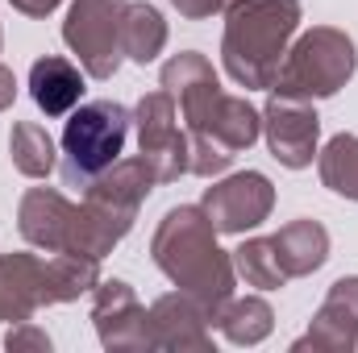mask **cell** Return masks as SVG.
<instances>
[{
  "label": "cell",
  "mask_w": 358,
  "mask_h": 353,
  "mask_svg": "<svg viewBox=\"0 0 358 353\" xmlns=\"http://www.w3.org/2000/svg\"><path fill=\"white\" fill-rule=\"evenodd\" d=\"M76 212H80V204H71L59 187H29L21 195V208H17V229L29 246L59 254L71 241Z\"/></svg>",
  "instance_id": "cell-11"
},
{
  "label": "cell",
  "mask_w": 358,
  "mask_h": 353,
  "mask_svg": "<svg viewBox=\"0 0 358 353\" xmlns=\"http://www.w3.org/2000/svg\"><path fill=\"white\" fill-rule=\"evenodd\" d=\"M355 350H358V345H355Z\"/></svg>",
  "instance_id": "cell-28"
},
{
  "label": "cell",
  "mask_w": 358,
  "mask_h": 353,
  "mask_svg": "<svg viewBox=\"0 0 358 353\" xmlns=\"http://www.w3.org/2000/svg\"><path fill=\"white\" fill-rule=\"evenodd\" d=\"M329 350V353H350L358 345V274L338 278L317 308L308 337H300L292 350Z\"/></svg>",
  "instance_id": "cell-13"
},
{
  "label": "cell",
  "mask_w": 358,
  "mask_h": 353,
  "mask_svg": "<svg viewBox=\"0 0 358 353\" xmlns=\"http://www.w3.org/2000/svg\"><path fill=\"white\" fill-rule=\"evenodd\" d=\"M8 150H13V167L25 179H46L55 171V142L38 121H17L8 133Z\"/></svg>",
  "instance_id": "cell-21"
},
{
  "label": "cell",
  "mask_w": 358,
  "mask_h": 353,
  "mask_svg": "<svg viewBox=\"0 0 358 353\" xmlns=\"http://www.w3.org/2000/svg\"><path fill=\"white\" fill-rule=\"evenodd\" d=\"M171 4H176L187 21H204V17H213V13L225 8V0H171Z\"/></svg>",
  "instance_id": "cell-25"
},
{
  "label": "cell",
  "mask_w": 358,
  "mask_h": 353,
  "mask_svg": "<svg viewBox=\"0 0 358 353\" xmlns=\"http://www.w3.org/2000/svg\"><path fill=\"white\" fill-rule=\"evenodd\" d=\"M321 183L346 200H358V133H338L325 150H317Z\"/></svg>",
  "instance_id": "cell-22"
},
{
  "label": "cell",
  "mask_w": 358,
  "mask_h": 353,
  "mask_svg": "<svg viewBox=\"0 0 358 353\" xmlns=\"http://www.w3.org/2000/svg\"><path fill=\"white\" fill-rule=\"evenodd\" d=\"M200 208L208 212L213 229L217 233H229V237H242L246 229H259L275 208V187L267 175L259 171H242V175H229L221 183H213L200 200Z\"/></svg>",
  "instance_id": "cell-9"
},
{
  "label": "cell",
  "mask_w": 358,
  "mask_h": 353,
  "mask_svg": "<svg viewBox=\"0 0 358 353\" xmlns=\"http://www.w3.org/2000/svg\"><path fill=\"white\" fill-rule=\"evenodd\" d=\"M17 13H25V17H46V13H55L63 0H8Z\"/></svg>",
  "instance_id": "cell-26"
},
{
  "label": "cell",
  "mask_w": 358,
  "mask_h": 353,
  "mask_svg": "<svg viewBox=\"0 0 358 353\" xmlns=\"http://www.w3.org/2000/svg\"><path fill=\"white\" fill-rule=\"evenodd\" d=\"M355 38L334 25H317V29L300 33L296 46H287L271 91L296 96V100H325V96H338L355 80Z\"/></svg>",
  "instance_id": "cell-4"
},
{
  "label": "cell",
  "mask_w": 358,
  "mask_h": 353,
  "mask_svg": "<svg viewBox=\"0 0 358 353\" xmlns=\"http://www.w3.org/2000/svg\"><path fill=\"white\" fill-rule=\"evenodd\" d=\"M29 96L46 117H67L84 96V71L59 54H46L29 67Z\"/></svg>",
  "instance_id": "cell-16"
},
{
  "label": "cell",
  "mask_w": 358,
  "mask_h": 353,
  "mask_svg": "<svg viewBox=\"0 0 358 353\" xmlns=\"http://www.w3.org/2000/svg\"><path fill=\"white\" fill-rule=\"evenodd\" d=\"M150 258L179 291H187L192 299L204 303L208 324L234 299V278H238L234 254H225L217 246V229L200 204H179L159 220Z\"/></svg>",
  "instance_id": "cell-1"
},
{
  "label": "cell",
  "mask_w": 358,
  "mask_h": 353,
  "mask_svg": "<svg viewBox=\"0 0 358 353\" xmlns=\"http://www.w3.org/2000/svg\"><path fill=\"white\" fill-rule=\"evenodd\" d=\"M129 0H76L63 21V42L76 50L84 75L113 80L121 67V17Z\"/></svg>",
  "instance_id": "cell-7"
},
{
  "label": "cell",
  "mask_w": 358,
  "mask_h": 353,
  "mask_svg": "<svg viewBox=\"0 0 358 353\" xmlns=\"http://www.w3.org/2000/svg\"><path fill=\"white\" fill-rule=\"evenodd\" d=\"M163 46H167L163 13L155 4H146V0H129L125 17H121V50H125V59L146 67V63H155L163 54Z\"/></svg>",
  "instance_id": "cell-19"
},
{
  "label": "cell",
  "mask_w": 358,
  "mask_h": 353,
  "mask_svg": "<svg viewBox=\"0 0 358 353\" xmlns=\"http://www.w3.org/2000/svg\"><path fill=\"white\" fill-rule=\"evenodd\" d=\"M4 345H8L13 353H17V350H42V353H46V350H50V337H46L34 320H21V324H13V329H8Z\"/></svg>",
  "instance_id": "cell-24"
},
{
  "label": "cell",
  "mask_w": 358,
  "mask_h": 353,
  "mask_svg": "<svg viewBox=\"0 0 358 353\" xmlns=\"http://www.w3.org/2000/svg\"><path fill=\"white\" fill-rule=\"evenodd\" d=\"M96 283H100V262L96 258L59 250L42 270V299H46V308L50 303H71V299L88 295Z\"/></svg>",
  "instance_id": "cell-18"
},
{
  "label": "cell",
  "mask_w": 358,
  "mask_h": 353,
  "mask_svg": "<svg viewBox=\"0 0 358 353\" xmlns=\"http://www.w3.org/2000/svg\"><path fill=\"white\" fill-rule=\"evenodd\" d=\"M234 270L246 278V287H259V291H279L287 283L283 266L271 250V237H250L234 250Z\"/></svg>",
  "instance_id": "cell-23"
},
{
  "label": "cell",
  "mask_w": 358,
  "mask_h": 353,
  "mask_svg": "<svg viewBox=\"0 0 358 353\" xmlns=\"http://www.w3.org/2000/svg\"><path fill=\"white\" fill-rule=\"evenodd\" d=\"M129 125H134V112L117 100L80 104L63 129V183L88 187L96 175H104L121 158Z\"/></svg>",
  "instance_id": "cell-5"
},
{
  "label": "cell",
  "mask_w": 358,
  "mask_h": 353,
  "mask_svg": "<svg viewBox=\"0 0 358 353\" xmlns=\"http://www.w3.org/2000/svg\"><path fill=\"white\" fill-rule=\"evenodd\" d=\"M134 125H138V154L159 183H176L192 171L187 125H179V104L171 100V91H146L134 108Z\"/></svg>",
  "instance_id": "cell-6"
},
{
  "label": "cell",
  "mask_w": 358,
  "mask_h": 353,
  "mask_svg": "<svg viewBox=\"0 0 358 353\" xmlns=\"http://www.w3.org/2000/svg\"><path fill=\"white\" fill-rule=\"evenodd\" d=\"M263 133H267L271 154H275L287 171H304V167L317 163L321 117H317L313 100H296V96L271 91L267 108H263Z\"/></svg>",
  "instance_id": "cell-8"
},
{
  "label": "cell",
  "mask_w": 358,
  "mask_h": 353,
  "mask_svg": "<svg viewBox=\"0 0 358 353\" xmlns=\"http://www.w3.org/2000/svg\"><path fill=\"white\" fill-rule=\"evenodd\" d=\"M150 341L155 350H213L208 312L187 291H171L150 303Z\"/></svg>",
  "instance_id": "cell-12"
},
{
  "label": "cell",
  "mask_w": 358,
  "mask_h": 353,
  "mask_svg": "<svg viewBox=\"0 0 358 353\" xmlns=\"http://www.w3.org/2000/svg\"><path fill=\"white\" fill-rule=\"evenodd\" d=\"M155 183L159 179L142 163V154L138 158H117L104 175H96L84 187V204L76 212L67 250L71 254H88L96 262L104 254H113V246L134 229L138 208L146 204V195H150Z\"/></svg>",
  "instance_id": "cell-3"
},
{
  "label": "cell",
  "mask_w": 358,
  "mask_h": 353,
  "mask_svg": "<svg viewBox=\"0 0 358 353\" xmlns=\"http://www.w3.org/2000/svg\"><path fill=\"white\" fill-rule=\"evenodd\" d=\"M13 100H17V80H13V71L0 63V112L13 108Z\"/></svg>",
  "instance_id": "cell-27"
},
{
  "label": "cell",
  "mask_w": 358,
  "mask_h": 353,
  "mask_svg": "<svg viewBox=\"0 0 358 353\" xmlns=\"http://www.w3.org/2000/svg\"><path fill=\"white\" fill-rule=\"evenodd\" d=\"M271 250H275V258H279L287 278H300V274H313V270L325 266L329 233H325L321 220H292L271 237Z\"/></svg>",
  "instance_id": "cell-17"
},
{
  "label": "cell",
  "mask_w": 358,
  "mask_h": 353,
  "mask_svg": "<svg viewBox=\"0 0 358 353\" xmlns=\"http://www.w3.org/2000/svg\"><path fill=\"white\" fill-rule=\"evenodd\" d=\"M163 91H171V100L179 104V121L187 129H196L225 88H221V80H217V71L204 54L183 50L163 67Z\"/></svg>",
  "instance_id": "cell-14"
},
{
  "label": "cell",
  "mask_w": 358,
  "mask_h": 353,
  "mask_svg": "<svg viewBox=\"0 0 358 353\" xmlns=\"http://www.w3.org/2000/svg\"><path fill=\"white\" fill-rule=\"evenodd\" d=\"M42 270L46 262L38 254H0V320L4 324H21L38 308H46Z\"/></svg>",
  "instance_id": "cell-15"
},
{
  "label": "cell",
  "mask_w": 358,
  "mask_h": 353,
  "mask_svg": "<svg viewBox=\"0 0 358 353\" xmlns=\"http://www.w3.org/2000/svg\"><path fill=\"white\" fill-rule=\"evenodd\" d=\"M217 333L234 345H259L271 337V324H275V312L263 295H234L217 316H213Z\"/></svg>",
  "instance_id": "cell-20"
},
{
  "label": "cell",
  "mask_w": 358,
  "mask_h": 353,
  "mask_svg": "<svg viewBox=\"0 0 358 353\" xmlns=\"http://www.w3.org/2000/svg\"><path fill=\"white\" fill-rule=\"evenodd\" d=\"M300 29V0H234L225 8L221 59L234 84L267 88Z\"/></svg>",
  "instance_id": "cell-2"
},
{
  "label": "cell",
  "mask_w": 358,
  "mask_h": 353,
  "mask_svg": "<svg viewBox=\"0 0 358 353\" xmlns=\"http://www.w3.org/2000/svg\"><path fill=\"white\" fill-rule=\"evenodd\" d=\"M92 324H96L104 350H155L150 312L138 303L134 287L121 278L92 287Z\"/></svg>",
  "instance_id": "cell-10"
}]
</instances>
